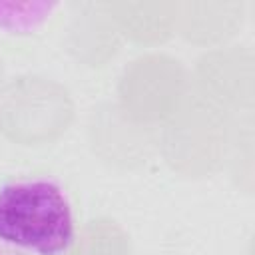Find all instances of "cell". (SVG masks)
I'll list each match as a JSON object with an SVG mask.
<instances>
[{
	"label": "cell",
	"instance_id": "8992f818",
	"mask_svg": "<svg viewBox=\"0 0 255 255\" xmlns=\"http://www.w3.org/2000/svg\"><path fill=\"white\" fill-rule=\"evenodd\" d=\"M0 255H26V253H22V251H18V249H12V247L0 243Z\"/></svg>",
	"mask_w": 255,
	"mask_h": 255
},
{
	"label": "cell",
	"instance_id": "277c9868",
	"mask_svg": "<svg viewBox=\"0 0 255 255\" xmlns=\"http://www.w3.org/2000/svg\"><path fill=\"white\" fill-rule=\"evenodd\" d=\"M129 241L124 229L112 219H92L78 229L76 241L66 255H128Z\"/></svg>",
	"mask_w": 255,
	"mask_h": 255
},
{
	"label": "cell",
	"instance_id": "3957f363",
	"mask_svg": "<svg viewBox=\"0 0 255 255\" xmlns=\"http://www.w3.org/2000/svg\"><path fill=\"white\" fill-rule=\"evenodd\" d=\"M191 82L183 66L165 56L149 54L133 60L120 78V108L137 124H165L181 106Z\"/></svg>",
	"mask_w": 255,
	"mask_h": 255
},
{
	"label": "cell",
	"instance_id": "7a4b0ae2",
	"mask_svg": "<svg viewBox=\"0 0 255 255\" xmlns=\"http://www.w3.org/2000/svg\"><path fill=\"white\" fill-rule=\"evenodd\" d=\"M74 120L70 92L48 78L20 76L0 86V133L22 145L60 137Z\"/></svg>",
	"mask_w": 255,
	"mask_h": 255
},
{
	"label": "cell",
	"instance_id": "5b68a950",
	"mask_svg": "<svg viewBox=\"0 0 255 255\" xmlns=\"http://www.w3.org/2000/svg\"><path fill=\"white\" fill-rule=\"evenodd\" d=\"M54 8V4H0V30L18 38L32 36L46 26Z\"/></svg>",
	"mask_w": 255,
	"mask_h": 255
},
{
	"label": "cell",
	"instance_id": "6da1fadb",
	"mask_svg": "<svg viewBox=\"0 0 255 255\" xmlns=\"http://www.w3.org/2000/svg\"><path fill=\"white\" fill-rule=\"evenodd\" d=\"M78 235L70 193L50 175L0 181V243L26 255H66Z\"/></svg>",
	"mask_w": 255,
	"mask_h": 255
}]
</instances>
